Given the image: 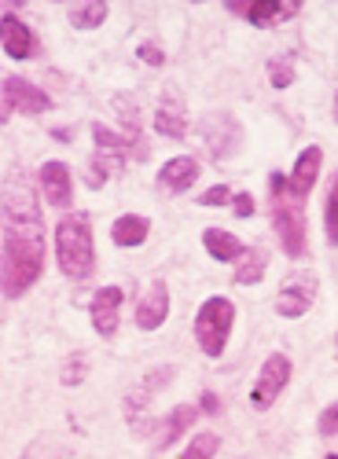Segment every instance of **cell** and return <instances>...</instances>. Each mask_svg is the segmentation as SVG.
I'll return each mask as SVG.
<instances>
[{
  "label": "cell",
  "instance_id": "cell-1",
  "mask_svg": "<svg viewBox=\"0 0 338 459\" xmlns=\"http://www.w3.org/2000/svg\"><path fill=\"white\" fill-rule=\"evenodd\" d=\"M45 269L41 206L22 173L4 184V298L26 294Z\"/></svg>",
  "mask_w": 338,
  "mask_h": 459
},
{
  "label": "cell",
  "instance_id": "cell-5",
  "mask_svg": "<svg viewBox=\"0 0 338 459\" xmlns=\"http://www.w3.org/2000/svg\"><path fill=\"white\" fill-rule=\"evenodd\" d=\"M92 140H96V155L89 166V187H103V180L118 177L126 169V159H133V155H129V143L100 122L92 126Z\"/></svg>",
  "mask_w": 338,
  "mask_h": 459
},
{
  "label": "cell",
  "instance_id": "cell-7",
  "mask_svg": "<svg viewBox=\"0 0 338 459\" xmlns=\"http://www.w3.org/2000/svg\"><path fill=\"white\" fill-rule=\"evenodd\" d=\"M316 301V276L313 273H294L283 287H280V298H276V313L287 316V320H298L313 309Z\"/></svg>",
  "mask_w": 338,
  "mask_h": 459
},
{
  "label": "cell",
  "instance_id": "cell-12",
  "mask_svg": "<svg viewBox=\"0 0 338 459\" xmlns=\"http://www.w3.org/2000/svg\"><path fill=\"white\" fill-rule=\"evenodd\" d=\"M37 180H41V195L48 206L56 210H66L70 199H74V180H70V169L63 162H45L41 173H37Z\"/></svg>",
  "mask_w": 338,
  "mask_h": 459
},
{
  "label": "cell",
  "instance_id": "cell-17",
  "mask_svg": "<svg viewBox=\"0 0 338 459\" xmlns=\"http://www.w3.org/2000/svg\"><path fill=\"white\" fill-rule=\"evenodd\" d=\"M4 52L12 59H30L37 52V37L26 22H19L12 12H4Z\"/></svg>",
  "mask_w": 338,
  "mask_h": 459
},
{
  "label": "cell",
  "instance_id": "cell-22",
  "mask_svg": "<svg viewBox=\"0 0 338 459\" xmlns=\"http://www.w3.org/2000/svg\"><path fill=\"white\" fill-rule=\"evenodd\" d=\"M265 264H269V254L261 247H247L239 264H236V283L239 287H254L261 276H265Z\"/></svg>",
  "mask_w": 338,
  "mask_h": 459
},
{
  "label": "cell",
  "instance_id": "cell-4",
  "mask_svg": "<svg viewBox=\"0 0 338 459\" xmlns=\"http://www.w3.org/2000/svg\"><path fill=\"white\" fill-rule=\"evenodd\" d=\"M232 320H236V305L229 298H206L203 301V309L195 316V338H199V350L206 357L224 353L229 334H232Z\"/></svg>",
  "mask_w": 338,
  "mask_h": 459
},
{
  "label": "cell",
  "instance_id": "cell-29",
  "mask_svg": "<svg viewBox=\"0 0 338 459\" xmlns=\"http://www.w3.org/2000/svg\"><path fill=\"white\" fill-rule=\"evenodd\" d=\"M136 56H140L147 66H162V63H166V52H162L159 45H152V41L140 45V48H136Z\"/></svg>",
  "mask_w": 338,
  "mask_h": 459
},
{
  "label": "cell",
  "instance_id": "cell-10",
  "mask_svg": "<svg viewBox=\"0 0 338 459\" xmlns=\"http://www.w3.org/2000/svg\"><path fill=\"white\" fill-rule=\"evenodd\" d=\"M89 313H92V327H96V334L110 338V334L118 331V313H122V287H100V290L92 294Z\"/></svg>",
  "mask_w": 338,
  "mask_h": 459
},
{
  "label": "cell",
  "instance_id": "cell-23",
  "mask_svg": "<svg viewBox=\"0 0 338 459\" xmlns=\"http://www.w3.org/2000/svg\"><path fill=\"white\" fill-rule=\"evenodd\" d=\"M66 19H70L74 30H96L107 19V4L103 0H85V4H74L66 12Z\"/></svg>",
  "mask_w": 338,
  "mask_h": 459
},
{
  "label": "cell",
  "instance_id": "cell-28",
  "mask_svg": "<svg viewBox=\"0 0 338 459\" xmlns=\"http://www.w3.org/2000/svg\"><path fill=\"white\" fill-rule=\"evenodd\" d=\"M236 195H232V191L229 187H224V184H217V187H210V191H203V206H224V203H232Z\"/></svg>",
  "mask_w": 338,
  "mask_h": 459
},
{
  "label": "cell",
  "instance_id": "cell-30",
  "mask_svg": "<svg viewBox=\"0 0 338 459\" xmlns=\"http://www.w3.org/2000/svg\"><path fill=\"white\" fill-rule=\"evenodd\" d=\"M320 434H324V437L338 434V404H331V408L320 415Z\"/></svg>",
  "mask_w": 338,
  "mask_h": 459
},
{
  "label": "cell",
  "instance_id": "cell-24",
  "mask_svg": "<svg viewBox=\"0 0 338 459\" xmlns=\"http://www.w3.org/2000/svg\"><path fill=\"white\" fill-rule=\"evenodd\" d=\"M324 236L331 247H338V173L331 177V191L324 203Z\"/></svg>",
  "mask_w": 338,
  "mask_h": 459
},
{
  "label": "cell",
  "instance_id": "cell-2",
  "mask_svg": "<svg viewBox=\"0 0 338 459\" xmlns=\"http://www.w3.org/2000/svg\"><path fill=\"white\" fill-rule=\"evenodd\" d=\"M56 261L66 280H89L96 269L92 224L85 213H66L56 224Z\"/></svg>",
  "mask_w": 338,
  "mask_h": 459
},
{
  "label": "cell",
  "instance_id": "cell-16",
  "mask_svg": "<svg viewBox=\"0 0 338 459\" xmlns=\"http://www.w3.org/2000/svg\"><path fill=\"white\" fill-rule=\"evenodd\" d=\"M195 177H199V162H195V159H187V155L169 159V162L159 169V184H162L166 191H173V195H180V191L192 187Z\"/></svg>",
  "mask_w": 338,
  "mask_h": 459
},
{
  "label": "cell",
  "instance_id": "cell-18",
  "mask_svg": "<svg viewBox=\"0 0 338 459\" xmlns=\"http://www.w3.org/2000/svg\"><path fill=\"white\" fill-rule=\"evenodd\" d=\"M232 12H239L254 26H276L283 19H294L298 4H280V0H276V4H232Z\"/></svg>",
  "mask_w": 338,
  "mask_h": 459
},
{
  "label": "cell",
  "instance_id": "cell-3",
  "mask_svg": "<svg viewBox=\"0 0 338 459\" xmlns=\"http://www.w3.org/2000/svg\"><path fill=\"white\" fill-rule=\"evenodd\" d=\"M269 187H273V224H276V236H280V243H283V250L290 257H302L306 254V210H302V199L290 191L283 173H273Z\"/></svg>",
  "mask_w": 338,
  "mask_h": 459
},
{
  "label": "cell",
  "instance_id": "cell-26",
  "mask_svg": "<svg viewBox=\"0 0 338 459\" xmlns=\"http://www.w3.org/2000/svg\"><path fill=\"white\" fill-rule=\"evenodd\" d=\"M85 375H89V360H85V353H74V357L66 360V368H63V386H78Z\"/></svg>",
  "mask_w": 338,
  "mask_h": 459
},
{
  "label": "cell",
  "instance_id": "cell-32",
  "mask_svg": "<svg viewBox=\"0 0 338 459\" xmlns=\"http://www.w3.org/2000/svg\"><path fill=\"white\" fill-rule=\"evenodd\" d=\"M203 411H206V415H217V411H221L217 394H203Z\"/></svg>",
  "mask_w": 338,
  "mask_h": 459
},
{
  "label": "cell",
  "instance_id": "cell-21",
  "mask_svg": "<svg viewBox=\"0 0 338 459\" xmlns=\"http://www.w3.org/2000/svg\"><path fill=\"white\" fill-rule=\"evenodd\" d=\"M195 415H199V408H192V404H177V408L166 415V423H162V434H159V448H169V445H177V441H180L187 430H192Z\"/></svg>",
  "mask_w": 338,
  "mask_h": 459
},
{
  "label": "cell",
  "instance_id": "cell-9",
  "mask_svg": "<svg viewBox=\"0 0 338 459\" xmlns=\"http://www.w3.org/2000/svg\"><path fill=\"white\" fill-rule=\"evenodd\" d=\"M203 136H206V147L217 162L232 159L236 147H239V126H236V118H229V114H210L203 122Z\"/></svg>",
  "mask_w": 338,
  "mask_h": 459
},
{
  "label": "cell",
  "instance_id": "cell-13",
  "mask_svg": "<svg viewBox=\"0 0 338 459\" xmlns=\"http://www.w3.org/2000/svg\"><path fill=\"white\" fill-rule=\"evenodd\" d=\"M320 166H324V151L313 143V147H306L302 155H298V162H294V169H290V177H287V184H290V191L298 199H309V191H313V184H316V177H320Z\"/></svg>",
  "mask_w": 338,
  "mask_h": 459
},
{
  "label": "cell",
  "instance_id": "cell-11",
  "mask_svg": "<svg viewBox=\"0 0 338 459\" xmlns=\"http://www.w3.org/2000/svg\"><path fill=\"white\" fill-rule=\"evenodd\" d=\"M166 316H169V287H166V280H155L147 287V294L136 301V327L155 331L166 324Z\"/></svg>",
  "mask_w": 338,
  "mask_h": 459
},
{
  "label": "cell",
  "instance_id": "cell-8",
  "mask_svg": "<svg viewBox=\"0 0 338 459\" xmlns=\"http://www.w3.org/2000/svg\"><path fill=\"white\" fill-rule=\"evenodd\" d=\"M15 110L19 114H45V110H52V96L30 82H22V78H4V122Z\"/></svg>",
  "mask_w": 338,
  "mask_h": 459
},
{
  "label": "cell",
  "instance_id": "cell-15",
  "mask_svg": "<svg viewBox=\"0 0 338 459\" xmlns=\"http://www.w3.org/2000/svg\"><path fill=\"white\" fill-rule=\"evenodd\" d=\"M155 129L169 140H184L187 136V118H184V103L177 92H166L162 103H159V114H155Z\"/></svg>",
  "mask_w": 338,
  "mask_h": 459
},
{
  "label": "cell",
  "instance_id": "cell-25",
  "mask_svg": "<svg viewBox=\"0 0 338 459\" xmlns=\"http://www.w3.org/2000/svg\"><path fill=\"white\" fill-rule=\"evenodd\" d=\"M217 448H221V437L217 434H195V441H187V448L177 459H213Z\"/></svg>",
  "mask_w": 338,
  "mask_h": 459
},
{
  "label": "cell",
  "instance_id": "cell-33",
  "mask_svg": "<svg viewBox=\"0 0 338 459\" xmlns=\"http://www.w3.org/2000/svg\"><path fill=\"white\" fill-rule=\"evenodd\" d=\"M334 118H338V92H334Z\"/></svg>",
  "mask_w": 338,
  "mask_h": 459
},
{
  "label": "cell",
  "instance_id": "cell-19",
  "mask_svg": "<svg viewBox=\"0 0 338 459\" xmlns=\"http://www.w3.org/2000/svg\"><path fill=\"white\" fill-rule=\"evenodd\" d=\"M147 232H152V221L140 217V213H122L115 224H110V239L118 247H140L147 239Z\"/></svg>",
  "mask_w": 338,
  "mask_h": 459
},
{
  "label": "cell",
  "instance_id": "cell-27",
  "mask_svg": "<svg viewBox=\"0 0 338 459\" xmlns=\"http://www.w3.org/2000/svg\"><path fill=\"white\" fill-rule=\"evenodd\" d=\"M269 78H273V89H287V85L294 82L290 59H273V63H269Z\"/></svg>",
  "mask_w": 338,
  "mask_h": 459
},
{
  "label": "cell",
  "instance_id": "cell-31",
  "mask_svg": "<svg viewBox=\"0 0 338 459\" xmlns=\"http://www.w3.org/2000/svg\"><path fill=\"white\" fill-rule=\"evenodd\" d=\"M232 210H236V217H254V195L250 191H239V195L232 199Z\"/></svg>",
  "mask_w": 338,
  "mask_h": 459
},
{
  "label": "cell",
  "instance_id": "cell-20",
  "mask_svg": "<svg viewBox=\"0 0 338 459\" xmlns=\"http://www.w3.org/2000/svg\"><path fill=\"white\" fill-rule=\"evenodd\" d=\"M203 247L213 261H239L243 257V243L232 236V232H224V228H206L203 232Z\"/></svg>",
  "mask_w": 338,
  "mask_h": 459
},
{
  "label": "cell",
  "instance_id": "cell-6",
  "mask_svg": "<svg viewBox=\"0 0 338 459\" xmlns=\"http://www.w3.org/2000/svg\"><path fill=\"white\" fill-rule=\"evenodd\" d=\"M287 382H290V360L283 353H273L265 364H261V375L250 390V404L257 411H269L276 404V397L287 390Z\"/></svg>",
  "mask_w": 338,
  "mask_h": 459
},
{
  "label": "cell",
  "instance_id": "cell-14",
  "mask_svg": "<svg viewBox=\"0 0 338 459\" xmlns=\"http://www.w3.org/2000/svg\"><path fill=\"white\" fill-rule=\"evenodd\" d=\"M173 378V368H159V371H152L147 375L140 386L126 397V415H129V427H136V419H143V408H147V401H152L155 394H159V386H166V382Z\"/></svg>",
  "mask_w": 338,
  "mask_h": 459
}]
</instances>
